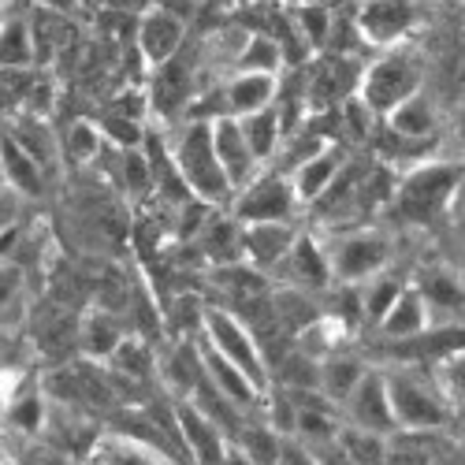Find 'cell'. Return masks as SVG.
I'll return each instance as SVG.
<instances>
[{
	"label": "cell",
	"instance_id": "603a6c76",
	"mask_svg": "<svg viewBox=\"0 0 465 465\" xmlns=\"http://www.w3.org/2000/svg\"><path fill=\"white\" fill-rule=\"evenodd\" d=\"M369 372V365L361 358H351V354H324L321 358V383H317V391L342 406L346 399H351V391L358 387V380Z\"/></svg>",
	"mask_w": 465,
	"mask_h": 465
},
{
	"label": "cell",
	"instance_id": "9c48e42d",
	"mask_svg": "<svg viewBox=\"0 0 465 465\" xmlns=\"http://www.w3.org/2000/svg\"><path fill=\"white\" fill-rule=\"evenodd\" d=\"M358 83H361V67L346 56H324L317 64V71L309 74L305 83V108L309 112H328V108H339L346 97L358 94Z\"/></svg>",
	"mask_w": 465,
	"mask_h": 465
},
{
	"label": "cell",
	"instance_id": "d6986e66",
	"mask_svg": "<svg viewBox=\"0 0 465 465\" xmlns=\"http://www.w3.org/2000/svg\"><path fill=\"white\" fill-rule=\"evenodd\" d=\"M198 354H202L205 380H209V383H216V387H220V391H223L231 402H239V406L246 410V406H253V402L261 399V391H257V387L250 383V376H246L239 365H231L223 354H216L205 339L198 342Z\"/></svg>",
	"mask_w": 465,
	"mask_h": 465
},
{
	"label": "cell",
	"instance_id": "5b68a950",
	"mask_svg": "<svg viewBox=\"0 0 465 465\" xmlns=\"http://www.w3.org/2000/svg\"><path fill=\"white\" fill-rule=\"evenodd\" d=\"M328 268H331V280L339 283H369L372 276L383 272L387 257H391V242L380 231L358 227V231H346V235L331 239L328 250Z\"/></svg>",
	"mask_w": 465,
	"mask_h": 465
},
{
	"label": "cell",
	"instance_id": "ffe728a7",
	"mask_svg": "<svg viewBox=\"0 0 465 465\" xmlns=\"http://www.w3.org/2000/svg\"><path fill=\"white\" fill-rule=\"evenodd\" d=\"M0 175H5V183L15 193H30V198H37V193L45 190V172L37 168V161L8 131L0 134Z\"/></svg>",
	"mask_w": 465,
	"mask_h": 465
},
{
	"label": "cell",
	"instance_id": "836d02e7",
	"mask_svg": "<svg viewBox=\"0 0 465 465\" xmlns=\"http://www.w3.org/2000/svg\"><path fill=\"white\" fill-rule=\"evenodd\" d=\"M205 253H209V261H216V264H235V261H242V227H239L235 220H227V216L213 220L209 231H205Z\"/></svg>",
	"mask_w": 465,
	"mask_h": 465
},
{
	"label": "cell",
	"instance_id": "484cf974",
	"mask_svg": "<svg viewBox=\"0 0 465 465\" xmlns=\"http://www.w3.org/2000/svg\"><path fill=\"white\" fill-rule=\"evenodd\" d=\"M190 402L198 406V410L216 424V429H220L223 436H239V432H242V424H246V420L239 417V410H242V406H239V402H231V399L220 391V387H216V383H209L205 376H202V383H198V387H193Z\"/></svg>",
	"mask_w": 465,
	"mask_h": 465
},
{
	"label": "cell",
	"instance_id": "c3c4849f",
	"mask_svg": "<svg viewBox=\"0 0 465 465\" xmlns=\"http://www.w3.org/2000/svg\"><path fill=\"white\" fill-rule=\"evenodd\" d=\"M440 376H443V383L450 387V391L465 395V351H461V354H450V358H443V369H440Z\"/></svg>",
	"mask_w": 465,
	"mask_h": 465
},
{
	"label": "cell",
	"instance_id": "816d5d0a",
	"mask_svg": "<svg viewBox=\"0 0 465 465\" xmlns=\"http://www.w3.org/2000/svg\"><path fill=\"white\" fill-rule=\"evenodd\" d=\"M276 465H317V458L305 450V443H287L283 440V450H280V461Z\"/></svg>",
	"mask_w": 465,
	"mask_h": 465
},
{
	"label": "cell",
	"instance_id": "4316f807",
	"mask_svg": "<svg viewBox=\"0 0 465 465\" xmlns=\"http://www.w3.org/2000/svg\"><path fill=\"white\" fill-rule=\"evenodd\" d=\"M205 369H202V354H198V342H179L172 358L164 361V383L172 387V391L179 399H190L193 387L202 383Z\"/></svg>",
	"mask_w": 465,
	"mask_h": 465
},
{
	"label": "cell",
	"instance_id": "7c38bea8",
	"mask_svg": "<svg viewBox=\"0 0 465 465\" xmlns=\"http://www.w3.org/2000/svg\"><path fill=\"white\" fill-rule=\"evenodd\" d=\"M30 30V49H34V67H53L74 42V19L53 8L34 5L26 15Z\"/></svg>",
	"mask_w": 465,
	"mask_h": 465
},
{
	"label": "cell",
	"instance_id": "74e56055",
	"mask_svg": "<svg viewBox=\"0 0 465 465\" xmlns=\"http://www.w3.org/2000/svg\"><path fill=\"white\" fill-rule=\"evenodd\" d=\"M335 436H339L346 458H351V465H383V458H387L383 436L365 432V429H354V424H346V429H339Z\"/></svg>",
	"mask_w": 465,
	"mask_h": 465
},
{
	"label": "cell",
	"instance_id": "e0dca14e",
	"mask_svg": "<svg viewBox=\"0 0 465 465\" xmlns=\"http://www.w3.org/2000/svg\"><path fill=\"white\" fill-rule=\"evenodd\" d=\"M346 153L342 145H324L317 157H309L305 164H298L294 172H291V186H294V198H298V205H313L321 193L328 190V183L339 175V168L346 164Z\"/></svg>",
	"mask_w": 465,
	"mask_h": 465
},
{
	"label": "cell",
	"instance_id": "db71d44e",
	"mask_svg": "<svg viewBox=\"0 0 465 465\" xmlns=\"http://www.w3.org/2000/svg\"><path fill=\"white\" fill-rule=\"evenodd\" d=\"M12 223V186L0 183V227Z\"/></svg>",
	"mask_w": 465,
	"mask_h": 465
},
{
	"label": "cell",
	"instance_id": "ab89813d",
	"mask_svg": "<svg viewBox=\"0 0 465 465\" xmlns=\"http://www.w3.org/2000/svg\"><path fill=\"white\" fill-rule=\"evenodd\" d=\"M83 339H86V351H90L94 358H108V354L115 351V342L124 339V331H120V321H115L108 309H94V313L86 317Z\"/></svg>",
	"mask_w": 465,
	"mask_h": 465
},
{
	"label": "cell",
	"instance_id": "d4e9b609",
	"mask_svg": "<svg viewBox=\"0 0 465 465\" xmlns=\"http://www.w3.org/2000/svg\"><path fill=\"white\" fill-rule=\"evenodd\" d=\"M239 131H242L250 153L257 157V164H268L283 145V127H280L276 108H261V112L239 115Z\"/></svg>",
	"mask_w": 465,
	"mask_h": 465
},
{
	"label": "cell",
	"instance_id": "60d3db41",
	"mask_svg": "<svg viewBox=\"0 0 465 465\" xmlns=\"http://www.w3.org/2000/svg\"><path fill=\"white\" fill-rule=\"evenodd\" d=\"M406 287H402V280L399 276H387V272H380V276H372L369 280V287H365V298H361V313L372 321V324H380L383 317H387V309H391L395 302H399V294H402Z\"/></svg>",
	"mask_w": 465,
	"mask_h": 465
},
{
	"label": "cell",
	"instance_id": "5bb4252c",
	"mask_svg": "<svg viewBox=\"0 0 465 465\" xmlns=\"http://www.w3.org/2000/svg\"><path fill=\"white\" fill-rule=\"evenodd\" d=\"M213 145H216V157H220V168H223L231 190H242L257 175L261 164L250 153L235 115H216V120H213Z\"/></svg>",
	"mask_w": 465,
	"mask_h": 465
},
{
	"label": "cell",
	"instance_id": "d6a6232c",
	"mask_svg": "<svg viewBox=\"0 0 465 465\" xmlns=\"http://www.w3.org/2000/svg\"><path fill=\"white\" fill-rule=\"evenodd\" d=\"M186 90H190V60H183L175 53L164 67H157V94H153V101H157L161 112H175L183 104Z\"/></svg>",
	"mask_w": 465,
	"mask_h": 465
},
{
	"label": "cell",
	"instance_id": "f546056e",
	"mask_svg": "<svg viewBox=\"0 0 465 465\" xmlns=\"http://www.w3.org/2000/svg\"><path fill=\"white\" fill-rule=\"evenodd\" d=\"M8 134L30 153L34 161H37V168H42V172H53V164H56V138H53V131L45 127L42 115H26V120H19Z\"/></svg>",
	"mask_w": 465,
	"mask_h": 465
},
{
	"label": "cell",
	"instance_id": "8fae6325",
	"mask_svg": "<svg viewBox=\"0 0 465 465\" xmlns=\"http://www.w3.org/2000/svg\"><path fill=\"white\" fill-rule=\"evenodd\" d=\"M354 26L369 45L395 49L406 37V30L413 26V5L410 0H365L358 8Z\"/></svg>",
	"mask_w": 465,
	"mask_h": 465
},
{
	"label": "cell",
	"instance_id": "d590c367",
	"mask_svg": "<svg viewBox=\"0 0 465 465\" xmlns=\"http://www.w3.org/2000/svg\"><path fill=\"white\" fill-rule=\"evenodd\" d=\"M283 64H287L283 45L276 42V37H268V34H253L250 42L239 49V67H242V71H268V74H280Z\"/></svg>",
	"mask_w": 465,
	"mask_h": 465
},
{
	"label": "cell",
	"instance_id": "2e32d148",
	"mask_svg": "<svg viewBox=\"0 0 465 465\" xmlns=\"http://www.w3.org/2000/svg\"><path fill=\"white\" fill-rule=\"evenodd\" d=\"M280 94V74L268 71H239L235 79L223 86V115H250L261 108H272Z\"/></svg>",
	"mask_w": 465,
	"mask_h": 465
},
{
	"label": "cell",
	"instance_id": "f5cc1de1",
	"mask_svg": "<svg viewBox=\"0 0 465 465\" xmlns=\"http://www.w3.org/2000/svg\"><path fill=\"white\" fill-rule=\"evenodd\" d=\"M15 246H19V227H15V223L0 227V257H8Z\"/></svg>",
	"mask_w": 465,
	"mask_h": 465
},
{
	"label": "cell",
	"instance_id": "91938a15",
	"mask_svg": "<svg viewBox=\"0 0 465 465\" xmlns=\"http://www.w3.org/2000/svg\"><path fill=\"white\" fill-rule=\"evenodd\" d=\"M0 465H5V447H0Z\"/></svg>",
	"mask_w": 465,
	"mask_h": 465
},
{
	"label": "cell",
	"instance_id": "3957f363",
	"mask_svg": "<svg viewBox=\"0 0 465 465\" xmlns=\"http://www.w3.org/2000/svg\"><path fill=\"white\" fill-rule=\"evenodd\" d=\"M202 335L213 346L216 354H223L231 365H239L250 383L264 395L268 391V361L261 354V346L253 339V331L231 313L223 305H205V317H202Z\"/></svg>",
	"mask_w": 465,
	"mask_h": 465
},
{
	"label": "cell",
	"instance_id": "ac0fdd59",
	"mask_svg": "<svg viewBox=\"0 0 465 465\" xmlns=\"http://www.w3.org/2000/svg\"><path fill=\"white\" fill-rule=\"evenodd\" d=\"M465 351V324H454V328H424L420 335L413 339H402V342H391V354H399L402 361H443L450 354H461Z\"/></svg>",
	"mask_w": 465,
	"mask_h": 465
},
{
	"label": "cell",
	"instance_id": "4fadbf2b",
	"mask_svg": "<svg viewBox=\"0 0 465 465\" xmlns=\"http://www.w3.org/2000/svg\"><path fill=\"white\" fill-rule=\"evenodd\" d=\"M298 239L291 220H264V223H242V261L257 272L283 264Z\"/></svg>",
	"mask_w": 465,
	"mask_h": 465
},
{
	"label": "cell",
	"instance_id": "277c9868",
	"mask_svg": "<svg viewBox=\"0 0 465 465\" xmlns=\"http://www.w3.org/2000/svg\"><path fill=\"white\" fill-rule=\"evenodd\" d=\"M417 90H420V60L402 49H387L380 60H372L361 71V83H358V97L376 115H387Z\"/></svg>",
	"mask_w": 465,
	"mask_h": 465
},
{
	"label": "cell",
	"instance_id": "e575fe53",
	"mask_svg": "<svg viewBox=\"0 0 465 465\" xmlns=\"http://www.w3.org/2000/svg\"><path fill=\"white\" fill-rule=\"evenodd\" d=\"M239 440V450L253 461V465H276L280 461V450H283V436L268 424H242V432L235 436Z\"/></svg>",
	"mask_w": 465,
	"mask_h": 465
},
{
	"label": "cell",
	"instance_id": "f35d334b",
	"mask_svg": "<svg viewBox=\"0 0 465 465\" xmlns=\"http://www.w3.org/2000/svg\"><path fill=\"white\" fill-rule=\"evenodd\" d=\"M0 67H34L26 19H8L0 26Z\"/></svg>",
	"mask_w": 465,
	"mask_h": 465
},
{
	"label": "cell",
	"instance_id": "bcb514c9",
	"mask_svg": "<svg viewBox=\"0 0 465 465\" xmlns=\"http://www.w3.org/2000/svg\"><path fill=\"white\" fill-rule=\"evenodd\" d=\"M124 175H127V190L131 193H145L153 186V161L142 149H127L124 153Z\"/></svg>",
	"mask_w": 465,
	"mask_h": 465
},
{
	"label": "cell",
	"instance_id": "6da1fadb",
	"mask_svg": "<svg viewBox=\"0 0 465 465\" xmlns=\"http://www.w3.org/2000/svg\"><path fill=\"white\" fill-rule=\"evenodd\" d=\"M172 164H175L183 186L198 202L227 205L235 198V190H231V183L220 168L216 145H213V120H186V127L179 131V142L172 149Z\"/></svg>",
	"mask_w": 465,
	"mask_h": 465
},
{
	"label": "cell",
	"instance_id": "8992f818",
	"mask_svg": "<svg viewBox=\"0 0 465 465\" xmlns=\"http://www.w3.org/2000/svg\"><path fill=\"white\" fill-rule=\"evenodd\" d=\"M298 209L291 175L283 172H257L242 190H235V220L264 223V220H291Z\"/></svg>",
	"mask_w": 465,
	"mask_h": 465
},
{
	"label": "cell",
	"instance_id": "52a82bcc",
	"mask_svg": "<svg viewBox=\"0 0 465 465\" xmlns=\"http://www.w3.org/2000/svg\"><path fill=\"white\" fill-rule=\"evenodd\" d=\"M383 383H387V399H391L395 424H402V429L429 432V429H440V424L447 420L443 399L432 391V387L413 380L410 372H387Z\"/></svg>",
	"mask_w": 465,
	"mask_h": 465
},
{
	"label": "cell",
	"instance_id": "4dcf8cb0",
	"mask_svg": "<svg viewBox=\"0 0 465 465\" xmlns=\"http://www.w3.org/2000/svg\"><path fill=\"white\" fill-rule=\"evenodd\" d=\"M268 305H272V324L283 331H305L321 317L317 305L302 291H276V294H268Z\"/></svg>",
	"mask_w": 465,
	"mask_h": 465
},
{
	"label": "cell",
	"instance_id": "83f0119b",
	"mask_svg": "<svg viewBox=\"0 0 465 465\" xmlns=\"http://www.w3.org/2000/svg\"><path fill=\"white\" fill-rule=\"evenodd\" d=\"M291 26L298 34V42L309 49V53H321L331 45V30H335V19L324 5H298L294 15H291Z\"/></svg>",
	"mask_w": 465,
	"mask_h": 465
},
{
	"label": "cell",
	"instance_id": "680465c9",
	"mask_svg": "<svg viewBox=\"0 0 465 465\" xmlns=\"http://www.w3.org/2000/svg\"><path fill=\"white\" fill-rule=\"evenodd\" d=\"M45 465H67V461H64V458H49Z\"/></svg>",
	"mask_w": 465,
	"mask_h": 465
},
{
	"label": "cell",
	"instance_id": "11a10c76",
	"mask_svg": "<svg viewBox=\"0 0 465 465\" xmlns=\"http://www.w3.org/2000/svg\"><path fill=\"white\" fill-rule=\"evenodd\" d=\"M34 5H42V8H53V12H64V15H74V8H79L83 0H34Z\"/></svg>",
	"mask_w": 465,
	"mask_h": 465
},
{
	"label": "cell",
	"instance_id": "7bdbcfd3",
	"mask_svg": "<svg viewBox=\"0 0 465 465\" xmlns=\"http://www.w3.org/2000/svg\"><path fill=\"white\" fill-rule=\"evenodd\" d=\"M8 420L15 424L19 432H26V436H37V432H42V424H45V399L37 395V391H23V395L12 402V410H8Z\"/></svg>",
	"mask_w": 465,
	"mask_h": 465
},
{
	"label": "cell",
	"instance_id": "7a4b0ae2",
	"mask_svg": "<svg viewBox=\"0 0 465 465\" xmlns=\"http://www.w3.org/2000/svg\"><path fill=\"white\" fill-rule=\"evenodd\" d=\"M465 168L461 164H447V161H429L417 164L410 175H402V183L395 186V213L410 223H429L436 220L447 202L454 198V190L461 186Z\"/></svg>",
	"mask_w": 465,
	"mask_h": 465
},
{
	"label": "cell",
	"instance_id": "94428289",
	"mask_svg": "<svg viewBox=\"0 0 465 465\" xmlns=\"http://www.w3.org/2000/svg\"><path fill=\"white\" fill-rule=\"evenodd\" d=\"M83 5H94V0H83Z\"/></svg>",
	"mask_w": 465,
	"mask_h": 465
},
{
	"label": "cell",
	"instance_id": "ba28073f",
	"mask_svg": "<svg viewBox=\"0 0 465 465\" xmlns=\"http://www.w3.org/2000/svg\"><path fill=\"white\" fill-rule=\"evenodd\" d=\"M134 42H138V56L145 67H164L175 53H183L186 42V19L179 12H172L168 5H153L134 19Z\"/></svg>",
	"mask_w": 465,
	"mask_h": 465
},
{
	"label": "cell",
	"instance_id": "cb8c5ba5",
	"mask_svg": "<svg viewBox=\"0 0 465 465\" xmlns=\"http://www.w3.org/2000/svg\"><path fill=\"white\" fill-rule=\"evenodd\" d=\"M429 328V305H424L420 291L417 287H406L399 294V302L387 309V317L380 321V331L391 339V342H402V339H413Z\"/></svg>",
	"mask_w": 465,
	"mask_h": 465
},
{
	"label": "cell",
	"instance_id": "6125c7cd",
	"mask_svg": "<svg viewBox=\"0 0 465 465\" xmlns=\"http://www.w3.org/2000/svg\"><path fill=\"white\" fill-rule=\"evenodd\" d=\"M157 5H168V0H157Z\"/></svg>",
	"mask_w": 465,
	"mask_h": 465
},
{
	"label": "cell",
	"instance_id": "9f6ffc18",
	"mask_svg": "<svg viewBox=\"0 0 465 465\" xmlns=\"http://www.w3.org/2000/svg\"><path fill=\"white\" fill-rule=\"evenodd\" d=\"M223 465H253V461L235 447V450H227V454H223Z\"/></svg>",
	"mask_w": 465,
	"mask_h": 465
},
{
	"label": "cell",
	"instance_id": "6f0895ef",
	"mask_svg": "<svg viewBox=\"0 0 465 465\" xmlns=\"http://www.w3.org/2000/svg\"><path fill=\"white\" fill-rule=\"evenodd\" d=\"M454 127H458V134L465 138V101H461V108H458V115H454Z\"/></svg>",
	"mask_w": 465,
	"mask_h": 465
},
{
	"label": "cell",
	"instance_id": "f1b7e54d",
	"mask_svg": "<svg viewBox=\"0 0 465 465\" xmlns=\"http://www.w3.org/2000/svg\"><path fill=\"white\" fill-rule=\"evenodd\" d=\"M94 465H172V461L157 447H145L131 436H115V440H104L97 447Z\"/></svg>",
	"mask_w": 465,
	"mask_h": 465
},
{
	"label": "cell",
	"instance_id": "8d00e7d4",
	"mask_svg": "<svg viewBox=\"0 0 465 465\" xmlns=\"http://www.w3.org/2000/svg\"><path fill=\"white\" fill-rule=\"evenodd\" d=\"M417 291H420V298H424V305H429V309H447V313H461V309H465V283L458 276L429 272Z\"/></svg>",
	"mask_w": 465,
	"mask_h": 465
},
{
	"label": "cell",
	"instance_id": "f6af8a7d",
	"mask_svg": "<svg viewBox=\"0 0 465 465\" xmlns=\"http://www.w3.org/2000/svg\"><path fill=\"white\" fill-rule=\"evenodd\" d=\"M101 138H104L101 127H94L90 120L71 124V127H67V138H64L67 157H71V161H79V164L94 161V157H97V149H101Z\"/></svg>",
	"mask_w": 465,
	"mask_h": 465
},
{
	"label": "cell",
	"instance_id": "ee69618b",
	"mask_svg": "<svg viewBox=\"0 0 465 465\" xmlns=\"http://www.w3.org/2000/svg\"><path fill=\"white\" fill-rule=\"evenodd\" d=\"M34 86V67H0V112L26 104Z\"/></svg>",
	"mask_w": 465,
	"mask_h": 465
},
{
	"label": "cell",
	"instance_id": "681fc988",
	"mask_svg": "<svg viewBox=\"0 0 465 465\" xmlns=\"http://www.w3.org/2000/svg\"><path fill=\"white\" fill-rule=\"evenodd\" d=\"M23 287V272L12 264V261H0V309H5Z\"/></svg>",
	"mask_w": 465,
	"mask_h": 465
},
{
	"label": "cell",
	"instance_id": "7dc6e473",
	"mask_svg": "<svg viewBox=\"0 0 465 465\" xmlns=\"http://www.w3.org/2000/svg\"><path fill=\"white\" fill-rule=\"evenodd\" d=\"M101 134H108L112 142H120L124 149H134V145L142 142V127L131 124L127 115H108V120L101 124Z\"/></svg>",
	"mask_w": 465,
	"mask_h": 465
},
{
	"label": "cell",
	"instance_id": "b9f144b4",
	"mask_svg": "<svg viewBox=\"0 0 465 465\" xmlns=\"http://www.w3.org/2000/svg\"><path fill=\"white\" fill-rule=\"evenodd\" d=\"M108 361H112V369L120 372L124 380H142L153 369V358L145 351V342L134 339V335H124L120 342H115V351L108 354Z\"/></svg>",
	"mask_w": 465,
	"mask_h": 465
},
{
	"label": "cell",
	"instance_id": "9a60e30c",
	"mask_svg": "<svg viewBox=\"0 0 465 465\" xmlns=\"http://www.w3.org/2000/svg\"><path fill=\"white\" fill-rule=\"evenodd\" d=\"M175 420H179V440L193 454V461L198 465H223V454H227L223 450V432L190 399L175 402Z\"/></svg>",
	"mask_w": 465,
	"mask_h": 465
},
{
	"label": "cell",
	"instance_id": "1f68e13d",
	"mask_svg": "<svg viewBox=\"0 0 465 465\" xmlns=\"http://www.w3.org/2000/svg\"><path fill=\"white\" fill-rule=\"evenodd\" d=\"M276 380H280L283 391H291V395H298V391H317V383H321V358L305 354V351H294V354L280 358Z\"/></svg>",
	"mask_w": 465,
	"mask_h": 465
},
{
	"label": "cell",
	"instance_id": "44dd1931",
	"mask_svg": "<svg viewBox=\"0 0 465 465\" xmlns=\"http://www.w3.org/2000/svg\"><path fill=\"white\" fill-rule=\"evenodd\" d=\"M383 124H387V131L399 134V138L429 142V138L436 134V108H432L429 94L417 90V94H410L402 104H395L391 112H387Z\"/></svg>",
	"mask_w": 465,
	"mask_h": 465
},
{
	"label": "cell",
	"instance_id": "7402d4cb",
	"mask_svg": "<svg viewBox=\"0 0 465 465\" xmlns=\"http://www.w3.org/2000/svg\"><path fill=\"white\" fill-rule=\"evenodd\" d=\"M283 264L291 268V283L294 287H328L331 283V268L324 257V246L313 235H298L291 253L283 257Z\"/></svg>",
	"mask_w": 465,
	"mask_h": 465
},
{
	"label": "cell",
	"instance_id": "30bf717a",
	"mask_svg": "<svg viewBox=\"0 0 465 465\" xmlns=\"http://www.w3.org/2000/svg\"><path fill=\"white\" fill-rule=\"evenodd\" d=\"M346 410V420L354 424V429H365V432H376V436H387L395 432V413H391V399H387V383H383V372L369 369L358 387L351 391V399L342 402Z\"/></svg>",
	"mask_w": 465,
	"mask_h": 465
},
{
	"label": "cell",
	"instance_id": "f907efd6",
	"mask_svg": "<svg viewBox=\"0 0 465 465\" xmlns=\"http://www.w3.org/2000/svg\"><path fill=\"white\" fill-rule=\"evenodd\" d=\"M149 5H153V0H94V8H101V12H120V15H131V19H138Z\"/></svg>",
	"mask_w": 465,
	"mask_h": 465
},
{
	"label": "cell",
	"instance_id": "be15d7a7",
	"mask_svg": "<svg viewBox=\"0 0 465 465\" xmlns=\"http://www.w3.org/2000/svg\"><path fill=\"white\" fill-rule=\"evenodd\" d=\"M0 8H5V0H0Z\"/></svg>",
	"mask_w": 465,
	"mask_h": 465
}]
</instances>
